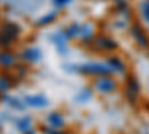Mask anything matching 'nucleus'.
I'll list each match as a JSON object with an SVG mask.
<instances>
[{"instance_id": "f257e3e1", "label": "nucleus", "mask_w": 149, "mask_h": 134, "mask_svg": "<svg viewBox=\"0 0 149 134\" xmlns=\"http://www.w3.org/2000/svg\"><path fill=\"white\" fill-rule=\"evenodd\" d=\"M18 33H19L18 26H15V24H12V22L3 24L2 31H0V43L2 45H9L18 36Z\"/></svg>"}, {"instance_id": "f03ea898", "label": "nucleus", "mask_w": 149, "mask_h": 134, "mask_svg": "<svg viewBox=\"0 0 149 134\" xmlns=\"http://www.w3.org/2000/svg\"><path fill=\"white\" fill-rule=\"evenodd\" d=\"M82 72L86 73H93V75H107L110 72V69L104 64H95V63H88V64H84L81 67Z\"/></svg>"}, {"instance_id": "7ed1b4c3", "label": "nucleus", "mask_w": 149, "mask_h": 134, "mask_svg": "<svg viewBox=\"0 0 149 134\" xmlns=\"http://www.w3.org/2000/svg\"><path fill=\"white\" fill-rule=\"evenodd\" d=\"M24 101L33 107H45L49 103L45 95H26L24 97Z\"/></svg>"}, {"instance_id": "20e7f679", "label": "nucleus", "mask_w": 149, "mask_h": 134, "mask_svg": "<svg viewBox=\"0 0 149 134\" xmlns=\"http://www.w3.org/2000/svg\"><path fill=\"white\" fill-rule=\"evenodd\" d=\"M95 87L98 91H102V92H110V91H113L115 88V82L109 79V78H103V79H98L95 82Z\"/></svg>"}, {"instance_id": "39448f33", "label": "nucleus", "mask_w": 149, "mask_h": 134, "mask_svg": "<svg viewBox=\"0 0 149 134\" xmlns=\"http://www.w3.org/2000/svg\"><path fill=\"white\" fill-rule=\"evenodd\" d=\"M95 43H97V46H100L102 49H113V48L116 46L113 40H110L107 37H98L95 40Z\"/></svg>"}, {"instance_id": "423d86ee", "label": "nucleus", "mask_w": 149, "mask_h": 134, "mask_svg": "<svg viewBox=\"0 0 149 134\" xmlns=\"http://www.w3.org/2000/svg\"><path fill=\"white\" fill-rule=\"evenodd\" d=\"M48 122L51 124L52 127H61V125H63V118H61L60 113L52 112V113L48 115Z\"/></svg>"}, {"instance_id": "0eeeda50", "label": "nucleus", "mask_w": 149, "mask_h": 134, "mask_svg": "<svg viewBox=\"0 0 149 134\" xmlns=\"http://www.w3.org/2000/svg\"><path fill=\"white\" fill-rule=\"evenodd\" d=\"M52 39H55L54 42L57 43V48H58V51L61 52V54H66V40H64V37L61 36L60 33H57V34H54L52 36Z\"/></svg>"}, {"instance_id": "6e6552de", "label": "nucleus", "mask_w": 149, "mask_h": 134, "mask_svg": "<svg viewBox=\"0 0 149 134\" xmlns=\"http://www.w3.org/2000/svg\"><path fill=\"white\" fill-rule=\"evenodd\" d=\"M14 63V55L9 54V52H0V64L8 67Z\"/></svg>"}, {"instance_id": "1a4fd4ad", "label": "nucleus", "mask_w": 149, "mask_h": 134, "mask_svg": "<svg viewBox=\"0 0 149 134\" xmlns=\"http://www.w3.org/2000/svg\"><path fill=\"white\" fill-rule=\"evenodd\" d=\"M22 57L26 60H30V61H36V60L40 58V52H39V49H29L24 52Z\"/></svg>"}, {"instance_id": "9d476101", "label": "nucleus", "mask_w": 149, "mask_h": 134, "mask_svg": "<svg viewBox=\"0 0 149 134\" xmlns=\"http://www.w3.org/2000/svg\"><path fill=\"white\" fill-rule=\"evenodd\" d=\"M30 122H31V119L27 118V116L22 118V119H19V121H18V130H19V131H24V133H27L29 128H30V125H31Z\"/></svg>"}, {"instance_id": "9b49d317", "label": "nucleus", "mask_w": 149, "mask_h": 134, "mask_svg": "<svg viewBox=\"0 0 149 134\" xmlns=\"http://www.w3.org/2000/svg\"><path fill=\"white\" fill-rule=\"evenodd\" d=\"M133 34H134V37L137 39V42H139L140 45H143V46H146V45H148L146 37L142 34V31L139 30V27H133Z\"/></svg>"}, {"instance_id": "f8f14e48", "label": "nucleus", "mask_w": 149, "mask_h": 134, "mask_svg": "<svg viewBox=\"0 0 149 134\" xmlns=\"http://www.w3.org/2000/svg\"><path fill=\"white\" fill-rule=\"evenodd\" d=\"M5 101H6L8 104H10L12 107H15V109H22V107H24V106H22V103H19L17 99H10V97H6Z\"/></svg>"}, {"instance_id": "ddd939ff", "label": "nucleus", "mask_w": 149, "mask_h": 134, "mask_svg": "<svg viewBox=\"0 0 149 134\" xmlns=\"http://www.w3.org/2000/svg\"><path fill=\"white\" fill-rule=\"evenodd\" d=\"M109 64H110L112 67H115L116 70H124V66H122V63L119 61L118 58H110V60H109Z\"/></svg>"}, {"instance_id": "4468645a", "label": "nucleus", "mask_w": 149, "mask_h": 134, "mask_svg": "<svg viewBox=\"0 0 149 134\" xmlns=\"http://www.w3.org/2000/svg\"><path fill=\"white\" fill-rule=\"evenodd\" d=\"M90 97H91V92H90V91H85V92L82 91V92L76 97V100H78V101H86V99H90Z\"/></svg>"}, {"instance_id": "2eb2a0df", "label": "nucleus", "mask_w": 149, "mask_h": 134, "mask_svg": "<svg viewBox=\"0 0 149 134\" xmlns=\"http://www.w3.org/2000/svg\"><path fill=\"white\" fill-rule=\"evenodd\" d=\"M142 10H143V15H145L146 21L149 22V0H146V2L143 3V6H142Z\"/></svg>"}, {"instance_id": "dca6fc26", "label": "nucleus", "mask_w": 149, "mask_h": 134, "mask_svg": "<svg viewBox=\"0 0 149 134\" xmlns=\"http://www.w3.org/2000/svg\"><path fill=\"white\" fill-rule=\"evenodd\" d=\"M78 31H79L78 26H72V27H69V30H67V36H76Z\"/></svg>"}, {"instance_id": "f3484780", "label": "nucleus", "mask_w": 149, "mask_h": 134, "mask_svg": "<svg viewBox=\"0 0 149 134\" xmlns=\"http://www.w3.org/2000/svg\"><path fill=\"white\" fill-rule=\"evenodd\" d=\"M54 18H55V15H54V14H51V15H46L45 18H42V19L39 21V24H46V22H51Z\"/></svg>"}, {"instance_id": "a211bd4d", "label": "nucleus", "mask_w": 149, "mask_h": 134, "mask_svg": "<svg viewBox=\"0 0 149 134\" xmlns=\"http://www.w3.org/2000/svg\"><path fill=\"white\" fill-rule=\"evenodd\" d=\"M72 0H54V5H57V6H66L67 3H70Z\"/></svg>"}, {"instance_id": "6ab92c4d", "label": "nucleus", "mask_w": 149, "mask_h": 134, "mask_svg": "<svg viewBox=\"0 0 149 134\" xmlns=\"http://www.w3.org/2000/svg\"><path fill=\"white\" fill-rule=\"evenodd\" d=\"M6 88H8V82L5 79H0V91H3Z\"/></svg>"}]
</instances>
